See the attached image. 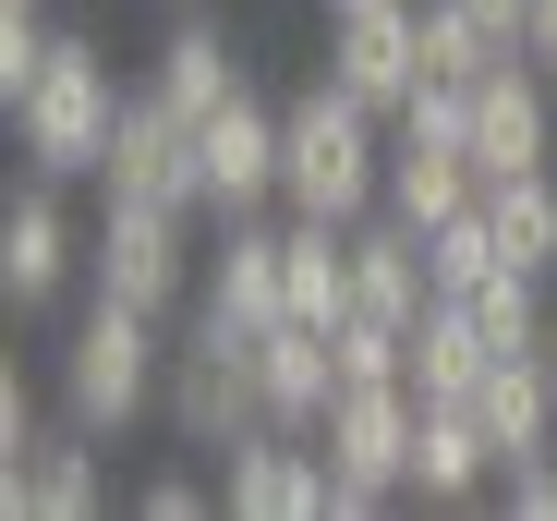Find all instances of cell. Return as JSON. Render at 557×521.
Returning a JSON list of instances; mask_svg holds the SVG:
<instances>
[{
  "mask_svg": "<svg viewBox=\"0 0 557 521\" xmlns=\"http://www.w3.org/2000/svg\"><path fill=\"white\" fill-rule=\"evenodd\" d=\"M545 376H557V327H545Z\"/></svg>",
  "mask_w": 557,
  "mask_h": 521,
  "instance_id": "cell-34",
  "label": "cell"
},
{
  "mask_svg": "<svg viewBox=\"0 0 557 521\" xmlns=\"http://www.w3.org/2000/svg\"><path fill=\"white\" fill-rule=\"evenodd\" d=\"M255 364H267V412L292 424V437H315L327 400H339V352H327V327H304V315L255 327Z\"/></svg>",
  "mask_w": 557,
  "mask_h": 521,
  "instance_id": "cell-18",
  "label": "cell"
},
{
  "mask_svg": "<svg viewBox=\"0 0 557 521\" xmlns=\"http://www.w3.org/2000/svg\"><path fill=\"white\" fill-rule=\"evenodd\" d=\"M497 485V449H485V424H473V400H424V424H412V509H473Z\"/></svg>",
  "mask_w": 557,
  "mask_h": 521,
  "instance_id": "cell-15",
  "label": "cell"
},
{
  "mask_svg": "<svg viewBox=\"0 0 557 521\" xmlns=\"http://www.w3.org/2000/svg\"><path fill=\"white\" fill-rule=\"evenodd\" d=\"M521 49H533V61L557 73V0H533V25H521Z\"/></svg>",
  "mask_w": 557,
  "mask_h": 521,
  "instance_id": "cell-33",
  "label": "cell"
},
{
  "mask_svg": "<svg viewBox=\"0 0 557 521\" xmlns=\"http://www.w3.org/2000/svg\"><path fill=\"white\" fill-rule=\"evenodd\" d=\"M424 268H436V291H473L485 268H509V243H497V219H485V195H473V207H448V219L424 231Z\"/></svg>",
  "mask_w": 557,
  "mask_h": 521,
  "instance_id": "cell-25",
  "label": "cell"
},
{
  "mask_svg": "<svg viewBox=\"0 0 557 521\" xmlns=\"http://www.w3.org/2000/svg\"><path fill=\"white\" fill-rule=\"evenodd\" d=\"M134 509H146V521H207V485H195V473H146Z\"/></svg>",
  "mask_w": 557,
  "mask_h": 521,
  "instance_id": "cell-29",
  "label": "cell"
},
{
  "mask_svg": "<svg viewBox=\"0 0 557 521\" xmlns=\"http://www.w3.org/2000/svg\"><path fill=\"white\" fill-rule=\"evenodd\" d=\"M497 485H509V509H521V521H557V449H545V461H521V473H497Z\"/></svg>",
  "mask_w": 557,
  "mask_h": 521,
  "instance_id": "cell-30",
  "label": "cell"
},
{
  "mask_svg": "<svg viewBox=\"0 0 557 521\" xmlns=\"http://www.w3.org/2000/svg\"><path fill=\"white\" fill-rule=\"evenodd\" d=\"M195 219H207V207L110 195V207H98V243H85V280H98L110 303H134V315H182V303H195V280H207Z\"/></svg>",
  "mask_w": 557,
  "mask_h": 521,
  "instance_id": "cell-5",
  "label": "cell"
},
{
  "mask_svg": "<svg viewBox=\"0 0 557 521\" xmlns=\"http://www.w3.org/2000/svg\"><path fill=\"white\" fill-rule=\"evenodd\" d=\"M0 509H25V521H98L110 509V485H98V437L61 412V424H37V437L0 461Z\"/></svg>",
  "mask_w": 557,
  "mask_h": 521,
  "instance_id": "cell-11",
  "label": "cell"
},
{
  "mask_svg": "<svg viewBox=\"0 0 557 521\" xmlns=\"http://www.w3.org/2000/svg\"><path fill=\"white\" fill-rule=\"evenodd\" d=\"M122 73H110V49L98 37H61L49 61H37V85L13 98V134H25V170L37 183H98L110 170V146H122Z\"/></svg>",
  "mask_w": 557,
  "mask_h": 521,
  "instance_id": "cell-2",
  "label": "cell"
},
{
  "mask_svg": "<svg viewBox=\"0 0 557 521\" xmlns=\"http://www.w3.org/2000/svg\"><path fill=\"white\" fill-rule=\"evenodd\" d=\"M327 352H339V388H400V327L388 315H339Z\"/></svg>",
  "mask_w": 557,
  "mask_h": 521,
  "instance_id": "cell-27",
  "label": "cell"
},
{
  "mask_svg": "<svg viewBox=\"0 0 557 521\" xmlns=\"http://www.w3.org/2000/svg\"><path fill=\"white\" fill-rule=\"evenodd\" d=\"M61 412L85 424V437H134L146 412H170V352H158V315L134 303H85L73 339H61Z\"/></svg>",
  "mask_w": 557,
  "mask_h": 521,
  "instance_id": "cell-3",
  "label": "cell"
},
{
  "mask_svg": "<svg viewBox=\"0 0 557 521\" xmlns=\"http://www.w3.org/2000/svg\"><path fill=\"white\" fill-rule=\"evenodd\" d=\"M485 364H497V352H485V327L460 315L448 291L400 327V388H412V400H473V376H485Z\"/></svg>",
  "mask_w": 557,
  "mask_h": 521,
  "instance_id": "cell-20",
  "label": "cell"
},
{
  "mask_svg": "<svg viewBox=\"0 0 557 521\" xmlns=\"http://www.w3.org/2000/svg\"><path fill=\"white\" fill-rule=\"evenodd\" d=\"M473 424H485L497 473L545 461V449H557V376H545V352H497V364L473 376Z\"/></svg>",
  "mask_w": 557,
  "mask_h": 521,
  "instance_id": "cell-14",
  "label": "cell"
},
{
  "mask_svg": "<svg viewBox=\"0 0 557 521\" xmlns=\"http://www.w3.org/2000/svg\"><path fill=\"white\" fill-rule=\"evenodd\" d=\"M436 303V268H424V231L412 219H351V315H388V327H412Z\"/></svg>",
  "mask_w": 557,
  "mask_h": 521,
  "instance_id": "cell-16",
  "label": "cell"
},
{
  "mask_svg": "<svg viewBox=\"0 0 557 521\" xmlns=\"http://www.w3.org/2000/svg\"><path fill=\"white\" fill-rule=\"evenodd\" d=\"M460 13H473L497 49H521V25H533V0H460Z\"/></svg>",
  "mask_w": 557,
  "mask_h": 521,
  "instance_id": "cell-32",
  "label": "cell"
},
{
  "mask_svg": "<svg viewBox=\"0 0 557 521\" xmlns=\"http://www.w3.org/2000/svg\"><path fill=\"white\" fill-rule=\"evenodd\" d=\"M473 195H485V170L460 158V146H424V134H388V219L436 231L448 207H473Z\"/></svg>",
  "mask_w": 557,
  "mask_h": 521,
  "instance_id": "cell-22",
  "label": "cell"
},
{
  "mask_svg": "<svg viewBox=\"0 0 557 521\" xmlns=\"http://www.w3.org/2000/svg\"><path fill=\"white\" fill-rule=\"evenodd\" d=\"M327 73L351 85L363 110H412V85H424V0H339L327 13Z\"/></svg>",
  "mask_w": 557,
  "mask_h": 521,
  "instance_id": "cell-7",
  "label": "cell"
},
{
  "mask_svg": "<svg viewBox=\"0 0 557 521\" xmlns=\"http://www.w3.org/2000/svg\"><path fill=\"white\" fill-rule=\"evenodd\" d=\"M545 61L533 49H509L497 73H473V170L497 183V170H545L557 158V98H545Z\"/></svg>",
  "mask_w": 557,
  "mask_h": 521,
  "instance_id": "cell-9",
  "label": "cell"
},
{
  "mask_svg": "<svg viewBox=\"0 0 557 521\" xmlns=\"http://www.w3.org/2000/svg\"><path fill=\"white\" fill-rule=\"evenodd\" d=\"M110 195H146V207H207V158H195V122H182L158 85H134V110H122V146L98 170Z\"/></svg>",
  "mask_w": 557,
  "mask_h": 521,
  "instance_id": "cell-10",
  "label": "cell"
},
{
  "mask_svg": "<svg viewBox=\"0 0 557 521\" xmlns=\"http://www.w3.org/2000/svg\"><path fill=\"white\" fill-rule=\"evenodd\" d=\"M509 49L460 13V0H424V73H448V85H473V73H497Z\"/></svg>",
  "mask_w": 557,
  "mask_h": 521,
  "instance_id": "cell-26",
  "label": "cell"
},
{
  "mask_svg": "<svg viewBox=\"0 0 557 521\" xmlns=\"http://www.w3.org/2000/svg\"><path fill=\"white\" fill-rule=\"evenodd\" d=\"M73 219H61V183H25L13 207H0V303L13 315H49L61 291H73Z\"/></svg>",
  "mask_w": 557,
  "mask_h": 521,
  "instance_id": "cell-12",
  "label": "cell"
},
{
  "mask_svg": "<svg viewBox=\"0 0 557 521\" xmlns=\"http://www.w3.org/2000/svg\"><path fill=\"white\" fill-rule=\"evenodd\" d=\"M267 364H255V327H231V315H207L195 303V327H182V352H170V437L182 449H243V437H267Z\"/></svg>",
  "mask_w": 557,
  "mask_h": 521,
  "instance_id": "cell-4",
  "label": "cell"
},
{
  "mask_svg": "<svg viewBox=\"0 0 557 521\" xmlns=\"http://www.w3.org/2000/svg\"><path fill=\"white\" fill-rule=\"evenodd\" d=\"M37 424H49V412H37V388H25V364H0V449H25Z\"/></svg>",
  "mask_w": 557,
  "mask_h": 521,
  "instance_id": "cell-31",
  "label": "cell"
},
{
  "mask_svg": "<svg viewBox=\"0 0 557 521\" xmlns=\"http://www.w3.org/2000/svg\"><path fill=\"white\" fill-rule=\"evenodd\" d=\"M195 303L231 315V327H278V315H292V303H278V231L267 219H219V255H207Z\"/></svg>",
  "mask_w": 557,
  "mask_h": 521,
  "instance_id": "cell-17",
  "label": "cell"
},
{
  "mask_svg": "<svg viewBox=\"0 0 557 521\" xmlns=\"http://www.w3.org/2000/svg\"><path fill=\"white\" fill-rule=\"evenodd\" d=\"M49 49H61V25L37 13V0H0V110L37 85V61H49Z\"/></svg>",
  "mask_w": 557,
  "mask_h": 521,
  "instance_id": "cell-28",
  "label": "cell"
},
{
  "mask_svg": "<svg viewBox=\"0 0 557 521\" xmlns=\"http://www.w3.org/2000/svg\"><path fill=\"white\" fill-rule=\"evenodd\" d=\"M388 110H363L339 73H315L292 110H278V207H304V219H376L388 207Z\"/></svg>",
  "mask_w": 557,
  "mask_h": 521,
  "instance_id": "cell-1",
  "label": "cell"
},
{
  "mask_svg": "<svg viewBox=\"0 0 557 521\" xmlns=\"http://www.w3.org/2000/svg\"><path fill=\"white\" fill-rule=\"evenodd\" d=\"M195 158H207V207L219 219H255L278 195V110L267 98H231L219 122H195Z\"/></svg>",
  "mask_w": 557,
  "mask_h": 521,
  "instance_id": "cell-13",
  "label": "cell"
},
{
  "mask_svg": "<svg viewBox=\"0 0 557 521\" xmlns=\"http://www.w3.org/2000/svg\"><path fill=\"white\" fill-rule=\"evenodd\" d=\"M412 424H424V400L412 388H339L327 400V424H315V449H327V521H376L400 485H412Z\"/></svg>",
  "mask_w": 557,
  "mask_h": 521,
  "instance_id": "cell-6",
  "label": "cell"
},
{
  "mask_svg": "<svg viewBox=\"0 0 557 521\" xmlns=\"http://www.w3.org/2000/svg\"><path fill=\"white\" fill-rule=\"evenodd\" d=\"M327 497H339V485H327V449L292 437V424L219 449V509H231V521H315Z\"/></svg>",
  "mask_w": 557,
  "mask_h": 521,
  "instance_id": "cell-8",
  "label": "cell"
},
{
  "mask_svg": "<svg viewBox=\"0 0 557 521\" xmlns=\"http://www.w3.org/2000/svg\"><path fill=\"white\" fill-rule=\"evenodd\" d=\"M448 303L485 327V352H545V327H557V303H545V268H485L473 291H448Z\"/></svg>",
  "mask_w": 557,
  "mask_h": 521,
  "instance_id": "cell-23",
  "label": "cell"
},
{
  "mask_svg": "<svg viewBox=\"0 0 557 521\" xmlns=\"http://www.w3.org/2000/svg\"><path fill=\"white\" fill-rule=\"evenodd\" d=\"M146 85H158V98H170L182 122H219L231 98H255V85H243V49H231L219 25H170V37H158V73H146Z\"/></svg>",
  "mask_w": 557,
  "mask_h": 521,
  "instance_id": "cell-21",
  "label": "cell"
},
{
  "mask_svg": "<svg viewBox=\"0 0 557 521\" xmlns=\"http://www.w3.org/2000/svg\"><path fill=\"white\" fill-rule=\"evenodd\" d=\"M278 303H292L304 327H339L351 315V231L339 219H278Z\"/></svg>",
  "mask_w": 557,
  "mask_h": 521,
  "instance_id": "cell-19",
  "label": "cell"
},
{
  "mask_svg": "<svg viewBox=\"0 0 557 521\" xmlns=\"http://www.w3.org/2000/svg\"><path fill=\"white\" fill-rule=\"evenodd\" d=\"M315 13H339V0H315Z\"/></svg>",
  "mask_w": 557,
  "mask_h": 521,
  "instance_id": "cell-35",
  "label": "cell"
},
{
  "mask_svg": "<svg viewBox=\"0 0 557 521\" xmlns=\"http://www.w3.org/2000/svg\"><path fill=\"white\" fill-rule=\"evenodd\" d=\"M485 219L509 243V268H557V170H497L485 183Z\"/></svg>",
  "mask_w": 557,
  "mask_h": 521,
  "instance_id": "cell-24",
  "label": "cell"
}]
</instances>
